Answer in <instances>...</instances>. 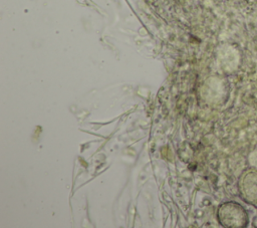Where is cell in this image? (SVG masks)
Here are the masks:
<instances>
[{"instance_id":"obj_3","label":"cell","mask_w":257,"mask_h":228,"mask_svg":"<svg viewBox=\"0 0 257 228\" xmlns=\"http://www.w3.org/2000/svg\"><path fill=\"white\" fill-rule=\"evenodd\" d=\"M248 162H249L250 167L257 169V150H254L249 154Z\"/></svg>"},{"instance_id":"obj_2","label":"cell","mask_w":257,"mask_h":228,"mask_svg":"<svg viewBox=\"0 0 257 228\" xmlns=\"http://www.w3.org/2000/svg\"><path fill=\"white\" fill-rule=\"evenodd\" d=\"M238 192L241 199L252 206H257V169H245L238 180Z\"/></svg>"},{"instance_id":"obj_1","label":"cell","mask_w":257,"mask_h":228,"mask_svg":"<svg viewBox=\"0 0 257 228\" xmlns=\"http://www.w3.org/2000/svg\"><path fill=\"white\" fill-rule=\"evenodd\" d=\"M217 219L220 225L225 228H245L249 224L246 209L235 201L222 203L217 210Z\"/></svg>"},{"instance_id":"obj_5","label":"cell","mask_w":257,"mask_h":228,"mask_svg":"<svg viewBox=\"0 0 257 228\" xmlns=\"http://www.w3.org/2000/svg\"><path fill=\"white\" fill-rule=\"evenodd\" d=\"M245 1H247V2H249V3H251V4L257 3V0H245Z\"/></svg>"},{"instance_id":"obj_4","label":"cell","mask_w":257,"mask_h":228,"mask_svg":"<svg viewBox=\"0 0 257 228\" xmlns=\"http://www.w3.org/2000/svg\"><path fill=\"white\" fill-rule=\"evenodd\" d=\"M252 225L254 226V227H256L257 228V214L254 216V218H253V221H252Z\"/></svg>"}]
</instances>
